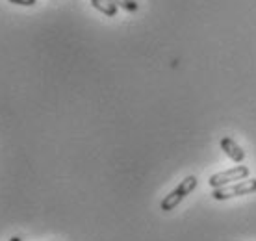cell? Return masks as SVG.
Here are the masks:
<instances>
[{
    "instance_id": "cell-1",
    "label": "cell",
    "mask_w": 256,
    "mask_h": 241,
    "mask_svg": "<svg viewBox=\"0 0 256 241\" xmlns=\"http://www.w3.org/2000/svg\"><path fill=\"white\" fill-rule=\"evenodd\" d=\"M249 193H256V178H245V180H240V182H234V184H226L221 186V188H216L212 190V197L216 200H226V198L232 197H242V195H249Z\"/></svg>"
},
{
    "instance_id": "cell-2",
    "label": "cell",
    "mask_w": 256,
    "mask_h": 241,
    "mask_svg": "<svg viewBox=\"0 0 256 241\" xmlns=\"http://www.w3.org/2000/svg\"><path fill=\"white\" fill-rule=\"evenodd\" d=\"M197 182H198L197 176H193V174L186 176L173 191H171V193H169V195H166V198H164L160 204V208L164 210V212H171V210H174L193 190H195V188H197Z\"/></svg>"
},
{
    "instance_id": "cell-3",
    "label": "cell",
    "mask_w": 256,
    "mask_h": 241,
    "mask_svg": "<svg viewBox=\"0 0 256 241\" xmlns=\"http://www.w3.org/2000/svg\"><path fill=\"white\" fill-rule=\"evenodd\" d=\"M249 174H250L249 167H245V165H236V167L226 169V171H223V172L212 174L210 180H208V186H210L212 190H216V188H221V186L234 184V182L245 180V178H249Z\"/></svg>"
},
{
    "instance_id": "cell-4",
    "label": "cell",
    "mask_w": 256,
    "mask_h": 241,
    "mask_svg": "<svg viewBox=\"0 0 256 241\" xmlns=\"http://www.w3.org/2000/svg\"><path fill=\"white\" fill-rule=\"evenodd\" d=\"M221 148H223L224 154H226L232 162H236V164H242V162L245 160L244 148L238 145L232 138H223V140H221Z\"/></svg>"
},
{
    "instance_id": "cell-5",
    "label": "cell",
    "mask_w": 256,
    "mask_h": 241,
    "mask_svg": "<svg viewBox=\"0 0 256 241\" xmlns=\"http://www.w3.org/2000/svg\"><path fill=\"white\" fill-rule=\"evenodd\" d=\"M91 6L95 8L96 12L104 13L106 17H116L117 10H119V6L114 0H91Z\"/></svg>"
},
{
    "instance_id": "cell-6",
    "label": "cell",
    "mask_w": 256,
    "mask_h": 241,
    "mask_svg": "<svg viewBox=\"0 0 256 241\" xmlns=\"http://www.w3.org/2000/svg\"><path fill=\"white\" fill-rule=\"evenodd\" d=\"M117 6L122 8V10H126V12H138V8L140 4L136 2V0H114Z\"/></svg>"
},
{
    "instance_id": "cell-7",
    "label": "cell",
    "mask_w": 256,
    "mask_h": 241,
    "mask_svg": "<svg viewBox=\"0 0 256 241\" xmlns=\"http://www.w3.org/2000/svg\"><path fill=\"white\" fill-rule=\"evenodd\" d=\"M12 4H17V6H36L38 0H10Z\"/></svg>"
},
{
    "instance_id": "cell-8",
    "label": "cell",
    "mask_w": 256,
    "mask_h": 241,
    "mask_svg": "<svg viewBox=\"0 0 256 241\" xmlns=\"http://www.w3.org/2000/svg\"><path fill=\"white\" fill-rule=\"evenodd\" d=\"M10 241H22V240H20L19 236H13V238H12V240H10Z\"/></svg>"
}]
</instances>
